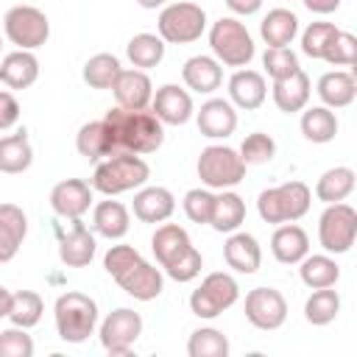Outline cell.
<instances>
[{"label":"cell","instance_id":"b9f144b4","mask_svg":"<svg viewBox=\"0 0 357 357\" xmlns=\"http://www.w3.org/2000/svg\"><path fill=\"white\" fill-rule=\"evenodd\" d=\"M237 153H240V159H243L245 165H265V162H271V159L276 156V142H273L271 134L254 131V134H248V137L243 139V145H240Z\"/></svg>","mask_w":357,"mask_h":357},{"label":"cell","instance_id":"5b68a950","mask_svg":"<svg viewBox=\"0 0 357 357\" xmlns=\"http://www.w3.org/2000/svg\"><path fill=\"white\" fill-rule=\"evenodd\" d=\"M312 192L304 181H284L279 187L262 190L257 198V212L265 223H296L310 212Z\"/></svg>","mask_w":357,"mask_h":357},{"label":"cell","instance_id":"f35d334b","mask_svg":"<svg viewBox=\"0 0 357 357\" xmlns=\"http://www.w3.org/2000/svg\"><path fill=\"white\" fill-rule=\"evenodd\" d=\"M45 312V301L39 293L33 290H17L11 293V310H8V321L14 326H22V329H31L39 324Z\"/></svg>","mask_w":357,"mask_h":357},{"label":"cell","instance_id":"f5cc1de1","mask_svg":"<svg viewBox=\"0 0 357 357\" xmlns=\"http://www.w3.org/2000/svg\"><path fill=\"white\" fill-rule=\"evenodd\" d=\"M142 8H159V6H165L167 0H137Z\"/></svg>","mask_w":357,"mask_h":357},{"label":"cell","instance_id":"681fc988","mask_svg":"<svg viewBox=\"0 0 357 357\" xmlns=\"http://www.w3.org/2000/svg\"><path fill=\"white\" fill-rule=\"evenodd\" d=\"M226 6L240 17H251L262 8V0H226Z\"/></svg>","mask_w":357,"mask_h":357},{"label":"cell","instance_id":"d6a6232c","mask_svg":"<svg viewBox=\"0 0 357 357\" xmlns=\"http://www.w3.org/2000/svg\"><path fill=\"white\" fill-rule=\"evenodd\" d=\"M31 162H33V148L25 131L0 137V173H8V176L22 173L31 167Z\"/></svg>","mask_w":357,"mask_h":357},{"label":"cell","instance_id":"8fae6325","mask_svg":"<svg viewBox=\"0 0 357 357\" xmlns=\"http://www.w3.org/2000/svg\"><path fill=\"white\" fill-rule=\"evenodd\" d=\"M357 237V212L354 206L337 201L326 204L321 220H318V243L326 254H346L354 245Z\"/></svg>","mask_w":357,"mask_h":357},{"label":"cell","instance_id":"4fadbf2b","mask_svg":"<svg viewBox=\"0 0 357 357\" xmlns=\"http://www.w3.org/2000/svg\"><path fill=\"white\" fill-rule=\"evenodd\" d=\"M245 318L262 332H273L287 321V301L276 287H254L245 296Z\"/></svg>","mask_w":357,"mask_h":357},{"label":"cell","instance_id":"7bdbcfd3","mask_svg":"<svg viewBox=\"0 0 357 357\" xmlns=\"http://www.w3.org/2000/svg\"><path fill=\"white\" fill-rule=\"evenodd\" d=\"M321 59L329 61V64H335V67H351L357 61V39H354V33L337 31L329 39V45H326V50H324Z\"/></svg>","mask_w":357,"mask_h":357},{"label":"cell","instance_id":"60d3db41","mask_svg":"<svg viewBox=\"0 0 357 357\" xmlns=\"http://www.w3.org/2000/svg\"><path fill=\"white\" fill-rule=\"evenodd\" d=\"M187 354L190 357H226L229 354V340H226L223 332H218L212 326H201L190 335Z\"/></svg>","mask_w":357,"mask_h":357},{"label":"cell","instance_id":"4dcf8cb0","mask_svg":"<svg viewBox=\"0 0 357 357\" xmlns=\"http://www.w3.org/2000/svg\"><path fill=\"white\" fill-rule=\"evenodd\" d=\"M245 220V201L237 192L220 190V195H215V206H212V218L209 226L220 234H231L243 226Z\"/></svg>","mask_w":357,"mask_h":357},{"label":"cell","instance_id":"7c38bea8","mask_svg":"<svg viewBox=\"0 0 357 357\" xmlns=\"http://www.w3.org/2000/svg\"><path fill=\"white\" fill-rule=\"evenodd\" d=\"M139 335H142V315L128 307H117L114 312H109L98 332L100 346L109 354H128L139 340Z\"/></svg>","mask_w":357,"mask_h":357},{"label":"cell","instance_id":"83f0119b","mask_svg":"<svg viewBox=\"0 0 357 357\" xmlns=\"http://www.w3.org/2000/svg\"><path fill=\"white\" fill-rule=\"evenodd\" d=\"M318 98L324 100V106L329 109H343L349 106L354 98H357V81H354V73L349 70H332V73H324L318 78Z\"/></svg>","mask_w":357,"mask_h":357},{"label":"cell","instance_id":"ba28073f","mask_svg":"<svg viewBox=\"0 0 357 357\" xmlns=\"http://www.w3.org/2000/svg\"><path fill=\"white\" fill-rule=\"evenodd\" d=\"M159 36L167 45H190L195 39H201L204 28H206V11L198 3H170L162 8L159 14Z\"/></svg>","mask_w":357,"mask_h":357},{"label":"cell","instance_id":"8d00e7d4","mask_svg":"<svg viewBox=\"0 0 357 357\" xmlns=\"http://www.w3.org/2000/svg\"><path fill=\"white\" fill-rule=\"evenodd\" d=\"M351 190H354V170L351 167H329L315 184V195L324 204L346 201L351 195Z\"/></svg>","mask_w":357,"mask_h":357},{"label":"cell","instance_id":"f6af8a7d","mask_svg":"<svg viewBox=\"0 0 357 357\" xmlns=\"http://www.w3.org/2000/svg\"><path fill=\"white\" fill-rule=\"evenodd\" d=\"M262 67L273 81H279V78H287L298 70V59L290 47H268L262 56Z\"/></svg>","mask_w":357,"mask_h":357},{"label":"cell","instance_id":"e0dca14e","mask_svg":"<svg viewBox=\"0 0 357 357\" xmlns=\"http://www.w3.org/2000/svg\"><path fill=\"white\" fill-rule=\"evenodd\" d=\"M50 206L59 218H81L92 206V184L84 178H64L50 190Z\"/></svg>","mask_w":357,"mask_h":357},{"label":"cell","instance_id":"d6986e66","mask_svg":"<svg viewBox=\"0 0 357 357\" xmlns=\"http://www.w3.org/2000/svg\"><path fill=\"white\" fill-rule=\"evenodd\" d=\"M223 259L231 271L237 273H257L262 265V248L254 234L248 231H231L229 240L223 243Z\"/></svg>","mask_w":357,"mask_h":357},{"label":"cell","instance_id":"7dc6e473","mask_svg":"<svg viewBox=\"0 0 357 357\" xmlns=\"http://www.w3.org/2000/svg\"><path fill=\"white\" fill-rule=\"evenodd\" d=\"M33 354V340L22 326H14L0 332V357H31Z\"/></svg>","mask_w":357,"mask_h":357},{"label":"cell","instance_id":"836d02e7","mask_svg":"<svg viewBox=\"0 0 357 357\" xmlns=\"http://www.w3.org/2000/svg\"><path fill=\"white\" fill-rule=\"evenodd\" d=\"M298 276L301 282L310 287V290H318V287H335V282L340 279V268L337 262L329 257V254H307L301 262H298Z\"/></svg>","mask_w":357,"mask_h":357},{"label":"cell","instance_id":"7402d4cb","mask_svg":"<svg viewBox=\"0 0 357 357\" xmlns=\"http://www.w3.org/2000/svg\"><path fill=\"white\" fill-rule=\"evenodd\" d=\"M176 209V198L167 187H139L134 195V215L142 223H165Z\"/></svg>","mask_w":357,"mask_h":357},{"label":"cell","instance_id":"2e32d148","mask_svg":"<svg viewBox=\"0 0 357 357\" xmlns=\"http://www.w3.org/2000/svg\"><path fill=\"white\" fill-rule=\"evenodd\" d=\"M195 120H198V131L209 139H226L237 128V112L226 98H209L206 103H201Z\"/></svg>","mask_w":357,"mask_h":357},{"label":"cell","instance_id":"484cf974","mask_svg":"<svg viewBox=\"0 0 357 357\" xmlns=\"http://www.w3.org/2000/svg\"><path fill=\"white\" fill-rule=\"evenodd\" d=\"M181 78L184 84L192 89V92H201V95H209L220 86L223 81V70H220V61L215 56H192L184 61L181 67Z\"/></svg>","mask_w":357,"mask_h":357},{"label":"cell","instance_id":"74e56055","mask_svg":"<svg viewBox=\"0 0 357 357\" xmlns=\"http://www.w3.org/2000/svg\"><path fill=\"white\" fill-rule=\"evenodd\" d=\"M337 312H340V296H337V290H332V287H318V290H312V296H310L307 304H304V318H307L312 326H326V324H332V321L337 318Z\"/></svg>","mask_w":357,"mask_h":357},{"label":"cell","instance_id":"f1b7e54d","mask_svg":"<svg viewBox=\"0 0 357 357\" xmlns=\"http://www.w3.org/2000/svg\"><path fill=\"white\" fill-rule=\"evenodd\" d=\"M75 148L81 156H86L89 162H98L103 156H112L117 153L114 148V139H112V131L103 120H92V123H84L75 134Z\"/></svg>","mask_w":357,"mask_h":357},{"label":"cell","instance_id":"30bf717a","mask_svg":"<svg viewBox=\"0 0 357 357\" xmlns=\"http://www.w3.org/2000/svg\"><path fill=\"white\" fill-rule=\"evenodd\" d=\"M3 31L11 45L20 50H36L50 36V22L42 8L36 6H14L3 17Z\"/></svg>","mask_w":357,"mask_h":357},{"label":"cell","instance_id":"7a4b0ae2","mask_svg":"<svg viewBox=\"0 0 357 357\" xmlns=\"http://www.w3.org/2000/svg\"><path fill=\"white\" fill-rule=\"evenodd\" d=\"M151 248L159 268L173 282H192L204 268L201 251L192 245L187 229H181L178 223H162L151 237Z\"/></svg>","mask_w":357,"mask_h":357},{"label":"cell","instance_id":"d4e9b609","mask_svg":"<svg viewBox=\"0 0 357 357\" xmlns=\"http://www.w3.org/2000/svg\"><path fill=\"white\" fill-rule=\"evenodd\" d=\"M39 78V59L31 50H14L0 61V84L8 89H28Z\"/></svg>","mask_w":357,"mask_h":357},{"label":"cell","instance_id":"ffe728a7","mask_svg":"<svg viewBox=\"0 0 357 357\" xmlns=\"http://www.w3.org/2000/svg\"><path fill=\"white\" fill-rule=\"evenodd\" d=\"M265 98H268V84H265L262 73H257V70H237L229 78V100H231V106L254 112V109H259L265 103Z\"/></svg>","mask_w":357,"mask_h":357},{"label":"cell","instance_id":"6da1fadb","mask_svg":"<svg viewBox=\"0 0 357 357\" xmlns=\"http://www.w3.org/2000/svg\"><path fill=\"white\" fill-rule=\"evenodd\" d=\"M103 123L112 131L117 153H153L159 151L165 139V123L151 112V109H123L114 106L106 112Z\"/></svg>","mask_w":357,"mask_h":357},{"label":"cell","instance_id":"9a60e30c","mask_svg":"<svg viewBox=\"0 0 357 357\" xmlns=\"http://www.w3.org/2000/svg\"><path fill=\"white\" fill-rule=\"evenodd\" d=\"M151 112L165 126H184L195 109H192V98L187 89H181L178 84H165L151 98Z\"/></svg>","mask_w":357,"mask_h":357},{"label":"cell","instance_id":"1f68e13d","mask_svg":"<svg viewBox=\"0 0 357 357\" xmlns=\"http://www.w3.org/2000/svg\"><path fill=\"white\" fill-rule=\"evenodd\" d=\"M92 226L100 237L120 240V237H126V231L131 226V218H128V209L120 201H100L92 209Z\"/></svg>","mask_w":357,"mask_h":357},{"label":"cell","instance_id":"277c9868","mask_svg":"<svg viewBox=\"0 0 357 357\" xmlns=\"http://www.w3.org/2000/svg\"><path fill=\"white\" fill-rule=\"evenodd\" d=\"M53 318H56V332L64 343H84L98 326V304L86 293L67 290L56 298Z\"/></svg>","mask_w":357,"mask_h":357},{"label":"cell","instance_id":"e575fe53","mask_svg":"<svg viewBox=\"0 0 357 357\" xmlns=\"http://www.w3.org/2000/svg\"><path fill=\"white\" fill-rule=\"evenodd\" d=\"M301 134L315 142V145H324V142H332L335 134H337V117L329 106H312V109H301Z\"/></svg>","mask_w":357,"mask_h":357},{"label":"cell","instance_id":"603a6c76","mask_svg":"<svg viewBox=\"0 0 357 357\" xmlns=\"http://www.w3.org/2000/svg\"><path fill=\"white\" fill-rule=\"evenodd\" d=\"M271 251L282 265H298L310 254V237L296 223H282L271 237Z\"/></svg>","mask_w":357,"mask_h":357},{"label":"cell","instance_id":"ab89813d","mask_svg":"<svg viewBox=\"0 0 357 357\" xmlns=\"http://www.w3.org/2000/svg\"><path fill=\"white\" fill-rule=\"evenodd\" d=\"M120 59L112 53H95L86 64H84V81L92 89H112V84L120 75Z\"/></svg>","mask_w":357,"mask_h":357},{"label":"cell","instance_id":"5bb4252c","mask_svg":"<svg viewBox=\"0 0 357 357\" xmlns=\"http://www.w3.org/2000/svg\"><path fill=\"white\" fill-rule=\"evenodd\" d=\"M114 282H117L131 298H137V301H153V298H159L162 290H165V276H162V271H159L156 265L145 262L142 257L134 259L120 276H114Z\"/></svg>","mask_w":357,"mask_h":357},{"label":"cell","instance_id":"44dd1931","mask_svg":"<svg viewBox=\"0 0 357 357\" xmlns=\"http://www.w3.org/2000/svg\"><path fill=\"white\" fill-rule=\"evenodd\" d=\"M28 234V218L17 204H0V262H11Z\"/></svg>","mask_w":357,"mask_h":357},{"label":"cell","instance_id":"c3c4849f","mask_svg":"<svg viewBox=\"0 0 357 357\" xmlns=\"http://www.w3.org/2000/svg\"><path fill=\"white\" fill-rule=\"evenodd\" d=\"M20 120V103L8 89H0V131L17 126Z\"/></svg>","mask_w":357,"mask_h":357},{"label":"cell","instance_id":"9c48e42d","mask_svg":"<svg viewBox=\"0 0 357 357\" xmlns=\"http://www.w3.org/2000/svg\"><path fill=\"white\" fill-rule=\"evenodd\" d=\"M240 298V284L231 273L215 271L209 273L190 296V310L198 318H218L223 310L234 307Z\"/></svg>","mask_w":357,"mask_h":357},{"label":"cell","instance_id":"f546056e","mask_svg":"<svg viewBox=\"0 0 357 357\" xmlns=\"http://www.w3.org/2000/svg\"><path fill=\"white\" fill-rule=\"evenodd\" d=\"M298 33V17L290 8H271L259 22V36L268 47H287Z\"/></svg>","mask_w":357,"mask_h":357},{"label":"cell","instance_id":"f907efd6","mask_svg":"<svg viewBox=\"0 0 357 357\" xmlns=\"http://www.w3.org/2000/svg\"><path fill=\"white\" fill-rule=\"evenodd\" d=\"M312 14H332V11H337V6H340V0H301Z\"/></svg>","mask_w":357,"mask_h":357},{"label":"cell","instance_id":"bcb514c9","mask_svg":"<svg viewBox=\"0 0 357 357\" xmlns=\"http://www.w3.org/2000/svg\"><path fill=\"white\" fill-rule=\"evenodd\" d=\"M181 206H184V215H187L192 223H209L212 206H215V192H209V190H204V187L187 190Z\"/></svg>","mask_w":357,"mask_h":357},{"label":"cell","instance_id":"3957f363","mask_svg":"<svg viewBox=\"0 0 357 357\" xmlns=\"http://www.w3.org/2000/svg\"><path fill=\"white\" fill-rule=\"evenodd\" d=\"M151 178V167L139 153H112L106 156V162H100L92 173V190L103 192V195H120L128 190H139L145 187V181Z\"/></svg>","mask_w":357,"mask_h":357},{"label":"cell","instance_id":"d590c367","mask_svg":"<svg viewBox=\"0 0 357 357\" xmlns=\"http://www.w3.org/2000/svg\"><path fill=\"white\" fill-rule=\"evenodd\" d=\"M126 56L137 70H151L165 59V42L159 33H137L126 45Z\"/></svg>","mask_w":357,"mask_h":357},{"label":"cell","instance_id":"ac0fdd59","mask_svg":"<svg viewBox=\"0 0 357 357\" xmlns=\"http://www.w3.org/2000/svg\"><path fill=\"white\" fill-rule=\"evenodd\" d=\"M114 100L123 109H148L153 98V84L145 70H120L117 81L112 84Z\"/></svg>","mask_w":357,"mask_h":357},{"label":"cell","instance_id":"cb8c5ba5","mask_svg":"<svg viewBox=\"0 0 357 357\" xmlns=\"http://www.w3.org/2000/svg\"><path fill=\"white\" fill-rule=\"evenodd\" d=\"M273 103H276V109L279 112H284V114H293V112H301L304 106H307V100H310V75L298 67L293 75H287V78H279V81H273Z\"/></svg>","mask_w":357,"mask_h":357},{"label":"cell","instance_id":"4316f807","mask_svg":"<svg viewBox=\"0 0 357 357\" xmlns=\"http://www.w3.org/2000/svg\"><path fill=\"white\" fill-rule=\"evenodd\" d=\"M92 257H95V237L75 218L73 229L67 234H61V240H59V259L67 268H84L92 262Z\"/></svg>","mask_w":357,"mask_h":357},{"label":"cell","instance_id":"ee69618b","mask_svg":"<svg viewBox=\"0 0 357 357\" xmlns=\"http://www.w3.org/2000/svg\"><path fill=\"white\" fill-rule=\"evenodd\" d=\"M340 28L335 22H310L307 31L301 33V53L310 56V59H321L329 39L337 33Z\"/></svg>","mask_w":357,"mask_h":357},{"label":"cell","instance_id":"8992f818","mask_svg":"<svg viewBox=\"0 0 357 357\" xmlns=\"http://www.w3.org/2000/svg\"><path fill=\"white\" fill-rule=\"evenodd\" d=\"M209 47L215 59L226 67H248L257 47L248 33V28L234 17H220L209 28Z\"/></svg>","mask_w":357,"mask_h":357},{"label":"cell","instance_id":"816d5d0a","mask_svg":"<svg viewBox=\"0 0 357 357\" xmlns=\"http://www.w3.org/2000/svg\"><path fill=\"white\" fill-rule=\"evenodd\" d=\"M8 310H11V293L0 284V318H8Z\"/></svg>","mask_w":357,"mask_h":357},{"label":"cell","instance_id":"52a82bcc","mask_svg":"<svg viewBox=\"0 0 357 357\" xmlns=\"http://www.w3.org/2000/svg\"><path fill=\"white\" fill-rule=\"evenodd\" d=\"M245 162L240 159V153L229 145H209L201 151L198 156V178L204 181L206 190H229L237 187L245 178Z\"/></svg>","mask_w":357,"mask_h":357}]
</instances>
